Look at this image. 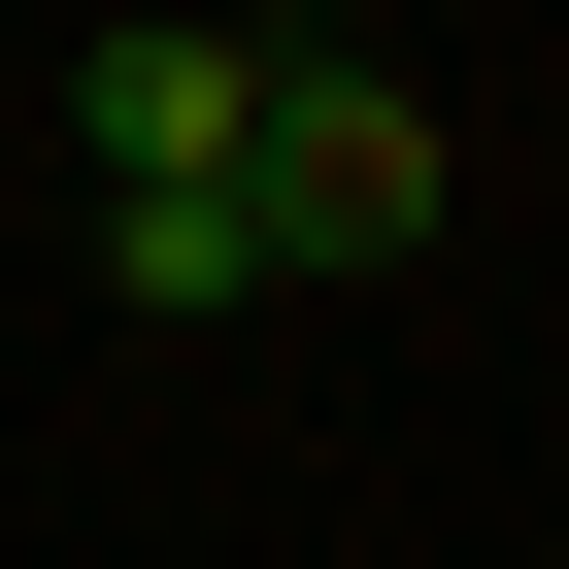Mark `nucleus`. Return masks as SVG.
Here are the masks:
<instances>
[{
	"instance_id": "1",
	"label": "nucleus",
	"mask_w": 569,
	"mask_h": 569,
	"mask_svg": "<svg viewBox=\"0 0 569 569\" xmlns=\"http://www.w3.org/2000/svg\"><path fill=\"white\" fill-rule=\"evenodd\" d=\"M234 201H268V268H402V234H436V101H402L369 34H302V68H268V168H234Z\"/></svg>"
},
{
	"instance_id": "2",
	"label": "nucleus",
	"mask_w": 569,
	"mask_h": 569,
	"mask_svg": "<svg viewBox=\"0 0 569 569\" xmlns=\"http://www.w3.org/2000/svg\"><path fill=\"white\" fill-rule=\"evenodd\" d=\"M68 134H101V201H234L268 168V34H168L134 0V34H68Z\"/></svg>"
},
{
	"instance_id": "3",
	"label": "nucleus",
	"mask_w": 569,
	"mask_h": 569,
	"mask_svg": "<svg viewBox=\"0 0 569 569\" xmlns=\"http://www.w3.org/2000/svg\"><path fill=\"white\" fill-rule=\"evenodd\" d=\"M101 268H134L168 336H234V302H268V201H101Z\"/></svg>"
}]
</instances>
